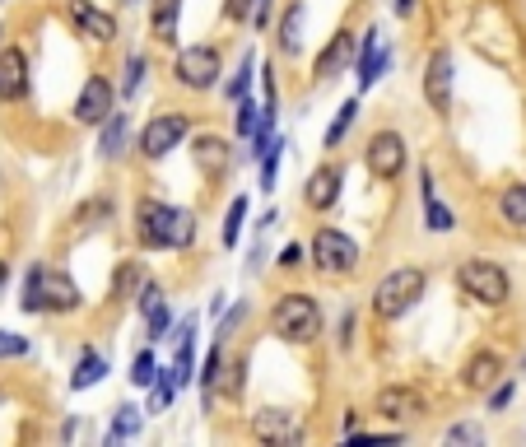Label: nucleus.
Listing matches in <instances>:
<instances>
[{"mask_svg":"<svg viewBox=\"0 0 526 447\" xmlns=\"http://www.w3.org/2000/svg\"><path fill=\"white\" fill-rule=\"evenodd\" d=\"M0 47H5V28H0Z\"/></svg>","mask_w":526,"mask_h":447,"instance_id":"obj_48","label":"nucleus"},{"mask_svg":"<svg viewBox=\"0 0 526 447\" xmlns=\"http://www.w3.org/2000/svg\"><path fill=\"white\" fill-rule=\"evenodd\" d=\"M145 52H131L126 56V75H122V98H131L135 89H140V80H145Z\"/></svg>","mask_w":526,"mask_h":447,"instance_id":"obj_34","label":"nucleus"},{"mask_svg":"<svg viewBox=\"0 0 526 447\" xmlns=\"http://www.w3.org/2000/svg\"><path fill=\"white\" fill-rule=\"evenodd\" d=\"M513 392H517V387H513V382H494V387H489V410H508V406H513Z\"/></svg>","mask_w":526,"mask_h":447,"instance_id":"obj_37","label":"nucleus"},{"mask_svg":"<svg viewBox=\"0 0 526 447\" xmlns=\"http://www.w3.org/2000/svg\"><path fill=\"white\" fill-rule=\"evenodd\" d=\"M219 382H224V340H219L215 350H210V359H205V373H201V387H205V406L215 401Z\"/></svg>","mask_w":526,"mask_h":447,"instance_id":"obj_28","label":"nucleus"},{"mask_svg":"<svg viewBox=\"0 0 526 447\" xmlns=\"http://www.w3.org/2000/svg\"><path fill=\"white\" fill-rule=\"evenodd\" d=\"M480 424H452V429H447L443 434V443H480Z\"/></svg>","mask_w":526,"mask_h":447,"instance_id":"obj_38","label":"nucleus"},{"mask_svg":"<svg viewBox=\"0 0 526 447\" xmlns=\"http://www.w3.org/2000/svg\"><path fill=\"white\" fill-rule=\"evenodd\" d=\"M98 131H103V136H98V154L108 163L122 159L126 154V112H108V117L98 122Z\"/></svg>","mask_w":526,"mask_h":447,"instance_id":"obj_23","label":"nucleus"},{"mask_svg":"<svg viewBox=\"0 0 526 447\" xmlns=\"http://www.w3.org/2000/svg\"><path fill=\"white\" fill-rule=\"evenodd\" d=\"M28 354V336L19 331H0V359H24Z\"/></svg>","mask_w":526,"mask_h":447,"instance_id":"obj_36","label":"nucleus"},{"mask_svg":"<svg viewBox=\"0 0 526 447\" xmlns=\"http://www.w3.org/2000/svg\"><path fill=\"white\" fill-rule=\"evenodd\" d=\"M457 289L466 298H475L480 308H503L513 298V280L503 271L499 261H485V257H466L457 266Z\"/></svg>","mask_w":526,"mask_h":447,"instance_id":"obj_5","label":"nucleus"},{"mask_svg":"<svg viewBox=\"0 0 526 447\" xmlns=\"http://www.w3.org/2000/svg\"><path fill=\"white\" fill-rule=\"evenodd\" d=\"M108 112H117V89H112L108 75H89L75 98V122L80 126H98Z\"/></svg>","mask_w":526,"mask_h":447,"instance_id":"obj_12","label":"nucleus"},{"mask_svg":"<svg viewBox=\"0 0 526 447\" xmlns=\"http://www.w3.org/2000/svg\"><path fill=\"white\" fill-rule=\"evenodd\" d=\"M322 303L308 294V289H289V294L275 298V308H270V331L289 345H312V340L322 336Z\"/></svg>","mask_w":526,"mask_h":447,"instance_id":"obj_3","label":"nucleus"},{"mask_svg":"<svg viewBox=\"0 0 526 447\" xmlns=\"http://www.w3.org/2000/svg\"><path fill=\"white\" fill-rule=\"evenodd\" d=\"M252 5H257V0H224V19H229V24H247V19H252Z\"/></svg>","mask_w":526,"mask_h":447,"instance_id":"obj_39","label":"nucleus"},{"mask_svg":"<svg viewBox=\"0 0 526 447\" xmlns=\"http://www.w3.org/2000/svg\"><path fill=\"white\" fill-rule=\"evenodd\" d=\"M28 98V56L19 47H0V103Z\"/></svg>","mask_w":526,"mask_h":447,"instance_id":"obj_14","label":"nucleus"},{"mask_svg":"<svg viewBox=\"0 0 526 447\" xmlns=\"http://www.w3.org/2000/svg\"><path fill=\"white\" fill-rule=\"evenodd\" d=\"M257 117L261 112L252 108L247 98H238V136H252V131H257Z\"/></svg>","mask_w":526,"mask_h":447,"instance_id":"obj_40","label":"nucleus"},{"mask_svg":"<svg viewBox=\"0 0 526 447\" xmlns=\"http://www.w3.org/2000/svg\"><path fill=\"white\" fill-rule=\"evenodd\" d=\"M270 14H275V0H257V5H252V19H247V24H252V28H266V24H270Z\"/></svg>","mask_w":526,"mask_h":447,"instance_id":"obj_43","label":"nucleus"},{"mask_svg":"<svg viewBox=\"0 0 526 447\" xmlns=\"http://www.w3.org/2000/svg\"><path fill=\"white\" fill-rule=\"evenodd\" d=\"M298 266H303V243H289L280 252V271H298Z\"/></svg>","mask_w":526,"mask_h":447,"instance_id":"obj_42","label":"nucleus"},{"mask_svg":"<svg viewBox=\"0 0 526 447\" xmlns=\"http://www.w3.org/2000/svg\"><path fill=\"white\" fill-rule=\"evenodd\" d=\"M135 243L145 252H182L196 243V215L182 205L140 196L135 201Z\"/></svg>","mask_w":526,"mask_h":447,"instance_id":"obj_1","label":"nucleus"},{"mask_svg":"<svg viewBox=\"0 0 526 447\" xmlns=\"http://www.w3.org/2000/svg\"><path fill=\"white\" fill-rule=\"evenodd\" d=\"M70 24L80 28L84 38H94V42H112V38H117V19H112L108 10H98L94 0H70Z\"/></svg>","mask_w":526,"mask_h":447,"instance_id":"obj_18","label":"nucleus"},{"mask_svg":"<svg viewBox=\"0 0 526 447\" xmlns=\"http://www.w3.org/2000/svg\"><path fill=\"white\" fill-rule=\"evenodd\" d=\"M452 84H457V56L452 47H433L429 66H424V98L433 112H452Z\"/></svg>","mask_w":526,"mask_h":447,"instance_id":"obj_11","label":"nucleus"},{"mask_svg":"<svg viewBox=\"0 0 526 447\" xmlns=\"http://www.w3.org/2000/svg\"><path fill=\"white\" fill-rule=\"evenodd\" d=\"M340 187H345V163H317L303 182V205H308L312 215H326V210H336L340 205Z\"/></svg>","mask_w":526,"mask_h":447,"instance_id":"obj_10","label":"nucleus"},{"mask_svg":"<svg viewBox=\"0 0 526 447\" xmlns=\"http://www.w3.org/2000/svg\"><path fill=\"white\" fill-rule=\"evenodd\" d=\"M135 303H140V312H149L154 303H163V289L154 285V280H145V285H140V298H135Z\"/></svg>","mask_w":526,"mask_h":447,"instance_id":"obj_41","label":"nucleus"},{"mask_svg":"<svg viewBox=\"0 0 526 447\" xmlns=\"http://www.w3.org/2000/svg\"><path fill=\"white\" fill-rule=\"evenodd\" d=\"M154 378H159V359H154V350H140L131 364V382L135 387H149Z\"/></svg>","mask_w":526,"mask_h":447,"instance_id":"obj_33","label":"nucleus"},{"mask_svg":"<svg viewBox=\"0 0 526 447\" xmlns=\"http://www.w3.org/2000/svg\"><path fill=\"white\" fill-rule=\"evenodd\" d=\"M5 285H10V261H0V294H5Z\"/></svg>","mask_w":526,"mask_h":447,"instance_id":"obj_47","label":"nucleus"},{"mask_svg":"<svg viewBox=\"0 0 526 447\" xmlns=\"http://www.w3.org/2000/svg\"><path fill=\"white\" fill-rule=\"evenodd\" d=\"M354 117H359V98H350V103H340V112L331 117V126H326V136H322V149H326V154H336V149L345 145V136H350Z\"/></svg>","mask_w":526,"mask_h":447,"instance_id":"obj_25","label":"nucleus"},{"mask_svg":"<svg viewBox=\"0 0 526 447\" xmlns=\"http://www.w3.org/2000/svg\"><path fill=\"white\" fill-rule=\"evenodd\" d=\"M252 438H266V443H298L303 429L294 424V410H280V406H266L252 415Z\"/></svg>","mask_w":526,"mask_h":447,"instance_id":"obj_16","label":"nucleus"},{"mask_svg":"<svg viewBox=\"0 0 526 447\" xmlns=\"http://www.w3.org/2000/svg\"><path fill=\"white\" fill-rule=\"evenodd\" d=\"M126 5H131V0H126Z\"/></svg>","mask_w":526,"mask_h":447,"instance_id":"obj_49","label":"nucleus"},{"mask_svg":"<svg viewBox=\"0 0 526 447\" xmlns=\"http://www.w3.org/2000/svg\"><path fill=\"white\" fill-rule=\"evenodd\" d=\"M135 280H140V266H126V271H122V280H112V294L122 298V294H126V289H131V285H135Z\"/></svg>","mask_w":526,"mask_h":447,"instance_id":"obj_45","label":"nucleus"},{"mask_svg":"<svg viewBox=\"0 0 526 447\" xmlns=\"http://www.w3.org/2000/svg\"><path fill=\"white\" fill-rule=\"evenodd\" d=\"M378 38H382L378 28H368L364 33V47H359V89H373V84L382 80L387 61H392V52H387Z\"/></svg>","mask_w":526,"mask_h":447,"instance_id":"obj_20","label":"nucleus"},{"mask_svg":"<svg viewBox=\"0 0 526 447\" xmlns=\"http://www.w3.org/2000/svg\"><path fill=\"white\" fill-rule=\"evenodd\" d=\"M0 5H5V0H0Z\"/></svg>","mask_w":526,"mask_h":447,"instance_id":"obj_50","label":"nucleus"},{"mask_svg":"<svg viewBox=\"0 0 526 447\" xmlns=\"http://www.w3.org/2000/svg\"><path fill=\"white\" fill-rule=\"evenodd\" d=\"M177 19H182V0H154L149 5V33L159 47H177Z\"/></svg>","mask_w":526,"mask_h":447,"instance_id":"obj_22","label":"nucleus"},{"mask_svg":"<svg viewBox=\"0 0 526 447\" xmlns=\"http://www.w3.org/2000/svg\"><path fill=\"white\" fill-rule=\"evenodd\" d=\"M108 215H112L108 201H89L84 210H75V219H108Z\"/></svg>","mask_w":526,"mask_h":447,"instance_id":"obj_44","label":"nucleus"},{"mask_svg":"<svg viewBox=\"0 0 526 447\" xmlns=\"http://www.w3.org/2000/svg\"><path fill=\"white\" fill-rule=\"evenodd\" d=\"M145 322H149V340L159 345V340H168V326H173V317H168V308L163 303H154V308L145 312Z\"/></svg>","mask_w":526,"mask_h":447,"instance_id":"obj_35","label":"nucleus"},{"mask_svg":"<svg viewBox=\"0 0 526 447\" xmlns=\"http://www.w3.org/2000/svg\"><path fill=\"white\" fill-rule=\"evenodd\" d=\"M24 312H33V317H66V312H80L84 294L80 285L70 280L66 271H56V266H33L24 280Z\"/></svg>","mask_w":526,"mask_h":447,"instance_id":"obj_2","label":"nucleus"},{"mask_svg":"<svg viewBox=\"0 0 526 447\" xmlns=\"http://www.w3.org/2000/svg\"><path fill=\"white\" fill-rule=\"evenodd\" d=\"M396 14H401V19H410V14H415V0H396Z\"/></svg>","mask_w":526,"mask_h":447,"instance_id":"obj_46","label":"nucleus"},{"mask_svg":"<svg viewBox=\"0 0 526 447\" xmlns=\"http://www.w3.org/2000/svg\"><path fill=\"white\" fill-rule=\"evenodd\" d=\"M229 149L233 145L224 136H196V140H191V163L201 168V177H210V182H215V177H224L233 168Z\"/></svg>","mask_w":526,"mask_h":447,"instance_id":"obj_15","label":"nucleus"},{"mask_svg":"<svg viewBox=\"0 0 526 447\" xmlns=\"http://www.w3.org/2000/svg\"><path fill=\"white\" fill-rule=\"evenodd\" d=\"M499 215H503V224H513V229H526V182H513V187H503Z\"/></svg>","mask_w":526,"mask_h":447,"instance_id":"obj_26","label":"nucleus"},{"mask_svg":"<svg viewBox=\"0 0 526 447\" xmlns=\"http://www.w3.org/2000/svg\"><path fill=\"white\" fill-rule=\"evenodd\" d=\"M424 289H429V271L424 266H396L373 289V317L378 322H401L405 312L424 298Z\"/></svg>","mask_w":526,"mask_h":447,"instance_id":"obj_4","label":"nucleus"},{"mask_svg":"<svg viewBox=\"0 0 526 447\" xmlns=\"http://www.w3.org/2000/svg\"><path fill=\"white\" fill-rule=\"evenodd\" d=\"M308 261H312V271L322 275V280H350V275L359 271V243H354L350 233H340V229L326 224V229L312 233Z\"/></svg>","mask_w":526,"mask_h":447,"instance_id":"obj_6","label":"nucleus"},{"mask_svg":"<svg viewBox=\"0 0 526 447\" xmlns=\"http://www.w3.org/2000/svg\"><path fill=\"white\" fill-rule=\"evenodd\" d=\"M503 378V354L499 350H475L461 368V387L466 392H489L494 382Z\"/></svg>","mask_w":526,"mask_h":447,"instance_id":"obj_19","label":"nucleus"},{"mask_svg":"<svg viewBox=\"0 0 526 447\" xmlns=\"http://www.w3.org/2000/svg\"><path fill=\"white\" fill-rule=\"evenodd\" d=\"M373 410H378V420L405 424V420H415L419 410H424V396H419L415 387H382L378 401H373Z\"/></svg>","mask_w":526,"mask_h":447,"instance_id":"obj_17","label":"nucleus"},{"mask_svg":"<svg viewBox=\"0 0 526 447\" xmlns=\"http://www.w3.org/2000/svg\"><path fill=\"white\" fill-rule=\"evenodd\" d=\"M243 219H247V196H233L229 215H224V229H219L224 247H238V238H243Z\"/></svg>","mask_w":526,"mask_h":447,"instance_id":"obj_31","label":"nucleus"},{"mask_svg":"<svg viewBox=\"0 0 526 447\" xmlns=\"http://www.w3.org/2000/svg\"><path fill=\"white\" fill-rule=\"evenodd\" d=\"M103 378H108V359H103L98 350H84L75 373H70V387H75V392H89V387H98Z\"/></svg>","mask_w":526,"mask_h":447,"instance_id":"obj_24","label":"nucleus"},{"mask_svg":"<svg viewBox=\"0 0 526 447\" xmlns=\"http://www.w3.org/2000/svg\"><path fill=\"white\" fill-rule=\"evenodd\" d=\"M303 28H308V5L303 0H289L275 38H280V56H303Z\"/></svg>","mask_w":526,"mask_h":447,"instance_id":"obj_21","label":"nucleus"},{"mask_svg":"<svg viewBox=\"0 0 526 447\" xmlns=\"http://www.w3.org/2000/svg\"><path fill=\"white\" fill-rule=\"evenodd\" d=\"M424 224H429V233H452L457 229V215H452V205L429 196V201H424Z\"/></svg>","mask_w":526,"mask_h":447,"instance_id":"obj_30","label":"nucleus"},{"mask_svg":"<svg viewBox=\"0 0 526 447\" xmlns=\"http://www.w3.org/2000/svg\"><path fill=\"white\" fill-rule=\"evenodd\" d=\"M354 52H359V47H354V33H350V28H340L336 38H331L322 52H317V61H312V80H317V84L336 80L340 70L354 61Z\"/></svg>","mask_w":526,"mask_h":447,"instance_id":"obj_13","label":"nucleus"},{"mask_svg":"<svg viewBox=\"0 0 526 447\" xmlns=\"http://www.w3.org/2000/svg\"><path fill=\"white\" fill-rule=\"evenodd\" d=\"M219 75H224V56H219V47H210V42H191L173 61V80L182 84V89H191V94H210L219 84Z\"/></svg>","mask_w":526,"mask_h":447,"instance_id":"obj_7","label":"nucleus"},{"mask_svg":"<svg viewBox=\"0 0 526 447\" xmlns=\"http://www.w3.org/2000/svg\"><path fill=\"white\" fill-rule=\"evenodd\" d=\"M405 159H410V154H405V136H401V131L387 126V131H373V136H368L364 163H368V173L378 177V182H396V177L405 173Z\"/></svg>","mask_w":526,"mask_h":447,"instance_id":"obj_9","label":"nucleus"},{"mask_svg":"<svg viewBox=\"0 0 526 447\" xmlns=\"http://www.w3.org/2000/svg\"><path fill=\"white\" fill-rule=\"evenodd\" d=\"M280 154H284V140L275 136L266 149H261V191H275V173H280Z\"/></svg>","mask_w":526,"mask_h":447,"instance_id":"obj_32","label":"nucleus"},{"mask_svg":"<svg viewBox=\"0 0 526 447\" xmlns=\"http://www.w3.org/2000/svg\"><path fill=\"white\" fill-rule=\"evenodd\" d=\"M191 136V117L187 112H154L145 122V131H140V154H145L149 163H159V159H168L182 140Z\"/></svg>","mask_w":526,"mask_h":447,"instance_id":"obj_8","label":"nucleus"},{"mask_svg":"<svg viewBox=\"0 0 526 447\" xmlns=\"http://www.w3.org/2000/svg\"><path fill=\"white\" fill-rule=\"evenodd\" d=\"M140 434V406H117L112 415V429H108V443H126V438Z\"/></svg>","mask_w":526,"mask_h":447,"instance_id":"obj_27","label":"nucleus"},{"mask_svg":"<svg viewBox=\"0 0 526 447\" xmlns=\"http://www.w3.org/2000/svg\"><path fill=\"white\" fill-rule=\"evenodd\" d=\"M252 75H257V56L247 52L243 61H238V75H233V80L224 84V98H229V103H238V98H247V89H252Z\"/></svg>","mask_w":526,"mask_h":447,"instance_id":"obj_29","label":"nucleus"}]
</instances>
